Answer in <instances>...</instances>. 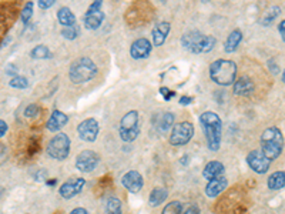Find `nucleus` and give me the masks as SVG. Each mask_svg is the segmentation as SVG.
Listing matches in <instances>:
<instances>
[{
  "label": "nucleus",
  "instance_id": "obj_1",
  "mask_svg": "<svg viewBox=\"0 0 285 214\" xmlns=\"http://www.w3.org/2000/svg\"><path fill=\"white\" fill-rule=\"evenodd\" d=\"M200 126L207 140V147L210 151H218L223 139V120L214 111H204L200 119Z\"/></svg>",
  "mask_w": 285,
  "mask_h": 214
},
{
  "label": "nucleus",
  "instance_id": "obj_2",
  "mask_svg": "<svg viewBox=\"0 0 285 214\" xmlns=\"http://www.w3.org/2000/svg\"><path fill=\"white\" fill-rule=\"evenodd\" d=\"M261 153L267 157L269 161L277 160L281 153H283V149H284V136H283V131L272 126V127H268L263 131L261 134Z\"/></svg>",
  "mask_w": 285,
  "mask_h": 214
},
{
  "label": "nucleus",
  "instance_id": "obj_3",
  "mask_svg": "<svg viewBox=\"0 0 285 214\" xmlns=\"http://www.w3.org/2000/svg\"><path fill=\"white\" fill-rule=\"evenodd\" d=\"M237 63L227 59H217L210 64V79L218 86H232L237 79Z\"/></svg>",
  "mask_w": 285,
  "mask_h": 214
},
{
  "label": "nucleus",
  "instance_id": "obj_4",
  "mask_svg": "<svg viewBox=\"0 0 285 214\" xmlns=\"http://www.w3.org/2000/svg\"><path fill=\"white\" fill-rule=\"evenodd\" d=\"M99 73L97 64L90 57H79L70 64L69 77L71 83L74 85H83L93 80Z\"/></svg>",
  "mask_w": 285,
  "mask_h": 214
},
{
  "label": "nucleus",
  "instance_id": "obj_5",
  "mask_svg": "<svg viewBox=\"0 0 285 214\" xmlns=\"http://www.w3.org/2000/svg\"><path fill=\"white\" fill-rule=\"evenodd\" d=\"M139 111L137 110H130L127 111L120 120L119 127V136L124 143H133L140 134V127H139Z\"/></svg>",
  "mask_w": 285,
  "mask_h": 214
},
{
  "label": "nucleus",
  "instance_id": "obj_6",
  "mask_svg": "<svg viewBox=\"0 0 285 214\" xmlns=\"http://www.w3.org/2000/svg\"><path fill=\"white\" fill-rule=\"evenodd\" d=\"M71 142L66 133H57L47 144V154L57 161L66 160L70 154Z\"/></svg>",
  "mask_w": 285,
  "mask_h": 214
},
{
  "label": "nucleus",
  "instance_id": "obj_7",
  "mask_svg": "<svg viewBox=\"0 0 285 214\" xmlns=\"http://www.w3.org/2000/svg\"><path fill=\"white\" fill-rule=\"evenodd\" d=\"M194 133H196V128L191 122H180L177 125L173 126L168 142L174 147L185 146L191 142V139L194 137Z\"/></svg>",
  "mask_w": 285,
  "mask_h": 214
},
{
  "label": "nucleus",
  "instance_id": "obj_8",
  "mask_svg": "<svg viewBox=\"0 0 285 214\" xmlns=\"http://www.w3.org/2000/svg\"><path fill=\"white\" fill-rule=\"evenodd\" d=\"M102 6H103V1L102 0H97V1H93L89 6L87 12L84 13V18H83V23H84V27L87 30H97L103 20H104V13L102 10Z\"/></svg>",
  "mask_w": 285,
  "mask_h": 214
},
{
  "label": "nucleus",
  "instance_id": "obj_9",
  "mask_svg": "<svg viewBox=\"0 0 285 214\" xmlns=\"http://www.w3.org/2000/svg\"><path fill=\"white\" fill-rule=\"evenodd\" d=\"M99 163H100V156L96 151H93V150H83L81 153L77 154L74 166L81 173H91L93 170H96Z\"/></svg>",
  "mask_w": 285,
  "mask_h": 214
},
{
  "label": "nucleus",
  "instance_id": "obj_10",
  "mask_svg": "<svg viewBox=\"0 0 285 214\" xmlns=\"http://www.w3.org/2000/svg\"><path fill=\"white\" fill-rule=\"evenodd\" d=\"M99 133H100V126H99V122L93 117L83 120L80 125L77 126V134H79L80 140H83V142H96Z\"/></svg>",
  "mask_w": 285,
  "mask_h": 214
},
{
  "label": "nucleus",
  "instance_id": "obj_11",
  "mask_svg": "<svg viewBox=\"0 0 285 214\" xmlns=\"http://www.w3.org/2000/svg\"><path fill=\"white\" fill-rule=\"evenodd\" d=\"M245 160H247L249 169L255 171L257 174H265L271 167V161L268 160L260 150H251L247 154Z\"/></svg>",
  "mask_w": 285,
  "mask_h": 214
},
{
  "label": "nucleus",
  "instance_id": "obj_12",
  "mask_svg": "<svg viewBox=\"0 0 285 214\" xmlns=\"http://www.w3.org/2000/svg\"><path fill=\"white\" fill-rule=\"evenodd\" d=\"M153 52V44L148 39L140 37L137 40H134L130 46V56L134 60H144L148 59L150 54Z\"/></svg>",
  "mask_w": 285,
  "mask_h": 214
},
{
  "label": "nucleus",
  "instance_id": "obj_13",
  "mask_svg": "<svg viewBox=\"0 0 285 214\" xmlns=\"http://www.w3.org/2000/svg\"><path fill=\"white\" fill-rule=\"evenodd\" d=\"M122 186L127 192H130L133 194H137V193L142 192V187H144V178L137 170H130L122 177Z\"/></svg>",
  "mask_w": 285,
  "mask_h": 214
},
{
  "label": "nucleus",
  "instance_id": "obj_14",
  "mask_svg": "<svg viewBox=\"0 0 285 214\" xmlns=\"http://www.w3.org/2000/svg\"><path fill=\"white\" fill-rule=\"evenodd\" d=\"M84 184H86V180L83 177H77L73 178V180H69V181H66V183H63V184L60 186L59 194L63 197V198H66V200H70V198H73L74 196H77V194L81 193Z\"/></svg>",
  "mask_w": 285,
  "mask_h": 214
},
{
  "label": "nucleus",
  "instance_id": "obj_15",
  "mask_svg": "<svg viewBox=\"0 0 285 214\" xmlns=\"http://www.w3.org/2000/svg\"><path fill=\"white\" fill-rule=\"evenodd\" d=\"M171 32V24L168 21H160L157 23L151 30V44L154 47H160L165 43L167 37Z\"/></svg>",
  "mask_w": 285,
  "mask_h": 214
},
{
  "label": "nucleus",
  "instance_id": "obj_16",
  "mask_svg": "<svg viewBox=\"0 0 285 214\" xmlns=\"http://www.w3.org/2000/svg\"><path fill=\"white\" fill-rule=\"evenodd\" d=\"M217 44V39L214 36L208 35H200L198 39L196 40V43L193 44L191 47V53L194 54H204V53H210L215 47Z\"/></svg>",
  "mask_w": 285,
  "mask_h": 214
},
{
  "label": "nucleus",
  "instance_id": "obj_17",
  "mask_svg": "<svg viewBox=\"0 0 285 214\" xmlns=\"http://www.w3.org/2000/svg\"><path fill=\"white\" fill-rule=\"evenodd\" d=\"M69 123V116L60 110H54L53 113L50 114L47 123H46V127L49 131H53V133H57L60 131L64 126Z\"/></svg>",
  "mask_w": 285,
  "mask_h": 214
},
{
  "label": "nucleus",
  "instance_id": "obj_18",
  "mask_svg": "<svg viewBox=\"0 0 285 214\" xmlns=\"http://www.w3.org/2000/svg\"><path fill=\"white\" fill-rule=\"evenodd\" d=\"M227 186H228V180L224 177V176L213 178L205 186V194H207V197H210V198H214V197L220 196L227 189Z\"/></svg>",
  "mask_w": 285,
  "mask_h": 214
},
{
  "label": "nucleus",
  "instance_id": "obj_19",
  "mask_svg": "<svg viewBox=\"0 0 285 214\" xmlns=\"http://www.w3.org/2000/svg\"><path fill=\"white\" fill-rule=\"evenodd\" d=\"M255 89L254 82L247 77V76H241L240 79H235L234 85H232V90L237 96H249Z\"/></svg>",
  "mask_w": 285,
  "mask_h": 214
},
{
  "label": "nucleus",
  "instance_id": "obj_20",
  "mask_svg": "<svg viewBox=\"0 0 285 214\" xmlns=\"http://www.w3.org/2000/svg\"><path fill=\"white\" fill-rule=\"evenodd\" d=\"M224 173H225L224 164L218 160H211L205 164V167H204V170H203V177L207 178V180L210 181V180H213V178L221 177Z\"/></svg>",
  "mask_w": 285,
  "mask_h": 214
},
{
  "label": "nucleus",
  "instance_id": "obj_21",
  "mask_svg": "<svg viewBox=\"0 0 285 214\" xmlns=\"http://www.w3.org/2000/svg\"><path fill=\"white\" fill-rule=\"evenodd\" d=\"M57 20H59V23L61 24L63 29L76 26V16L71 12L70 7H67V6H63L57 10Z\"/></svg>",
  "mask_w": 285,
  "mask_h": 214
},
{
  "label": "nucleus",
  "instance_id": "obj_22",
  "mask_svg": "<svg viewBox=\"0 0 285 214\" xmlns=\"http://www.w3.org/2000/svg\"><path fill=\"white\" fill-rule=\"evenodd\" d=\"M241 42H243V32L240 29L232 30L231 33L228 35V37H227L225 43H224V52L225 53H234L238 49Z\"/></svg>",
  "mask_w": 285,
  "mask_h": 214
},
{
  "label": "nucleus",
  "instance_id": "obj_23",
  "mask_svg": "<svg viewBox=\"0 0 285 214\" xmlns=\"http://www.w3.org/2000/svg\"><path fill=\"white\" fill-rule=\"evenodd\" d=\"M267 186L269 190H281L284 189L285 186V173L281 170V171H275L272 173L267 180Z\"/></svg>",
  "mask_w": 285,
  "mask_h": 214
},
{
  "label": "nucleus",
  "instance_id": "obj_24",
  "mask_svg": "<svg viewBox=\"0 0 285 214\" xmlns=\"http://www.w3.org/2000/svg\"><path fill=\"white\" fill-rule=\"evenodd\" d=\"M168 197V192L163 187H156L151 193H150V197H148V203L151 207H157L163 204L165 201V198Z\"/></svg>",
  "mask_w": 285,
  "mask_h": 214
},
{
  "label": "nucleus",
  "instance_id": "obj_25",
  "mask_svg": "<svg viewBox=\"0 0 285 214\" xmlns=\"http://www.w3.org/2000/svg\"><path fill=\"white\" fill-rule=\"evenodd\" d=\"M30 57L35 60H50L53 57V53L50 52V49L44 44H39L32 49L30 52Z\"/></svg>",
  "mask_w": 285,
  "mask_h": 214
},
{
  "label": "nucleus",
  "instance_id": "obj_26",
  "mask_svg": "<svg viewBox=\"0 0 285 214\" xmlns=\"http://www.w3.org/2000/svg\"><path fill=\"white\" fill-rule=\"evenodd\" d=\"M174 122H176V117H174V113L171 111H167L164 114L160 116V120H159V128H160L161 133H165L168 131L173 126H174Z\"/></svg>",
  "mask_w": 285,
  "mask_h": 214
},
{
  "label": "nucleus",
  "instance_id": "obj_27",
  "mask_svg": "<svg viewBox=\"0 0 285 214\" xmlns=\"http://www.w3.org/2000/svg\"><path fill=\"white\" fill-rule=\"evenodd\" d=\"M104 214H123V204H122L120 198L110 197L107 200L106 213Z\"/></svg>",
  "mask_w": 285,
  "mask_h": 214
},
{
  "label": "nucleus",
  "instance_id": "obj_28",
  "mask_svg": "<svg viewBox=\"0 0 285 214\" xmlns=\"http://www.w3.org/2000/svg\"><path fill=\"white\" fill-rule=\"evenodd\" d=\"M201 35L200 32H190V33H185V35L183 36V39H181V44H183V47L185 49V50H191V47H193V44L196 43V40L198 39V36Z\"/></svg>",
  "mask_w": 285,
  "mask_h": 214
},
{
  "label": "nucleus",
  "instance_id": "obj_29",
  "mask_svg": "<svg viewBox=\"0 0 285 214\" xmlns=\"http://www.w3.org/2000/svg\"><path fill=\"white\" fill-rule=\"evenodd\" d=\"M183 213V204L174 200V201H170L168 204H165V207L163 209L161 214H181Z\"/></svg>",
  "mask_w": 285,
  "mask_h": 214
},
{
  "label": "nucleus",
  "instance_id": "obj_30",
  "mask_svg": "<svg viewBox=\"0 0 285 214\" xmlns=\"http://www.w3.org/2000/svg\"><path fill=\"white\" fill-rule=\"evenodd\" d=\"M33 9H35V3L33 1H27L21 10V15H20V19L23 21V24H27L30 21V19L33 16Z\"/></svg>",
  "mask_w": 285,
  "mask_h": 214
},
{
  "label": "nucleus",
  "instance_id": "obj_31",
  "mask_svg": "<svg viewBox=\"0 0 285 214\" xmlns=\"http://www.w3.org/2000/svg\"><path fill=\"white\" fill-rule=\"evenodd\" d=\"M9 86L13 89H27L29 87V80L23 76H15L10 82Z\"/></svg>",
  "mask_w": 285,
  "mask_h": 214
},
{
  "label": "nucleus",
  "instance_id": "obj_32",
  "mask_svg": "<svg viewBox=\"0 0 285 214\" xmlns=\"http://www.w3.org/2000/svg\"><path fill=\"white\" fill-rule=\"evenodd\" d=\"M281 13V9L280 7H271L269 10L267 12V15L263 18V20H261V23L264 24V26H268L274 19H277V16Z\"/></svg>",
  "mask_w": 285,
  "mask_h": 214
},
{
  "label": "nucleus",
  "instance_id": "obj_33",
  "mask_svg": "<svg viewBox=\"0 0 285 214\" xmlns=\"http://www.w3.org/2000/svg\"><path fill=\"white\" fill-rule=\"evenodd\" d=\"M61 36H63L64 39H67V40H74V39H77V36H79V29H77V26L61 29Z\"/></svg>",
  "mask_w": 285,
  "mask_h": 214
},
{
  "label": "nucleus",
  "instance_id": "obj_34",
  "mask_svg": "<svg viewBox=\"0 0 285 214\" xmlns=\"http://www.w3.org/2000/svg\"><path fill=\"white\" fill-rule=\"evenodd\" d=\"M39 114V106L37 105H29V106L24 108V116L26 117H35Z\"/></svg>",
  "mask_w": 285,
  "mask_h": 214
},
{
  "label": "nucleus",
  "instance_id": "obj_35",
  "mask_svg": "<svg viewBox=\"0 0 285 214\" xmlns=\"http://www.w3.org/2000/svg\"><path fill=\"white\" fill-rule=\"evenodd\" d=\"M54 3H56L54 0H40L37 4H39V7H40V9L46 10V9H50V7H53Z\"/></svg>",
  "mask_w": 285,
  "mask_h": 214
},
{
  "label": "nucleus",
  "instance_id": "obj_36",
  "mask_svg": "<svg viewBox=\"0 0 285 214\" xmlns=\"http://www.w3.org/2000/svg\"><path fill=\"white\" fill-rule=\"evenodd\" d=\"M160 91H161V94L164 96V99H165V100H170V99H171V97H173V96L176 94L174 91H170V90L164 89V87H161Z\"/></svg>",
  "mask_w": 285,
  "mask_h": 214
},
{
  "label": "nucleus",
  "instance_id": "obj_37",
  "mask_svg": "<svg viewBox=\"0 0 285 214\" xmlns=\"http://www.w3.org/2000/svg\"><path fill=\"white\" fill-rule=\"evenodd\" d=\"M191 102H193V99H191V97H188V96H181V97H180V100H178V103H180L181 106H188Z\"/></svg>",
  "mask_w": 285,
  "mask_h": 214
},
{
  "label": "nucleus",
  "instance_id": "obj_38",
  "mask_svg": "<svg viewBox=\"0 0 285 214\" xmlns=\"http://www.w3.org/2000/svg\"><path fill=\"white\" fill-rule=\"evenodd\" d=\"M7 130H9V126L6 122H3V120H0V137H3L6 133H7Z\"/></svg>",
  "mask_w": 285,
  "mask_h": 214
},
{
  "label": "nucleus",
  "instance_id": "obj_39",
  "mask_svg": "<svg viewBox=\"0 0 285 214\" xmlns=\"http://www.w3.org/2000/svg\"><path fill=\"white\" fill-rule=\"evenodd\" d=\"M183 214H201V213H200V209H198L197 206H190Z\"/></svg>",
  "mask_w": 285,
  "mask_h": 214
},
{
  "label": "nucleus",
  "instance_id": "obj_40",
  "mask_svg": "<svg viewBox=\"0 0 285 214\" xmlns=\"http://www.w3.org/2000/svg\"><path fill=\"white\" fill-rule=\"evenodd\" d=\"M278 32H280V36H281V39L284 40V39H285V21H284V20H281V23L278 24Z\"/></svg>",
  "mask_w": 285,
  "mask_h": 214
},
{
  "label": "nucleus",
  "instance_id": "obj_41",
  "mask_svg": "<svg viewBox=\"0 0 285 214\" xmlns=\"http://www.w3.org/2000/svg\"><path fill=\"white\" fill-rule=\"evenodd\" d=\"M6 73H7V74H13V77H15V76H18V67H16L15 64H9Z\"/></svg>",
  "mask_w": 285,
  "mask_h": 214
},
{
  "label": "nucleus",
  "instance_id": "obj_42",
  "mask_svg": "<svg viewBox=\"0 0 285 214\" xmlns=\"http://www.w3.org/2000/svg\"><path fill=\"white\" fill-rule=\"evenodd\" d=\"M69 214H89V212L84 207H76L74 210H71Z\"/></svg>",
  "mask_w": 285,
  "mask_h": 214
}]
</instances>
